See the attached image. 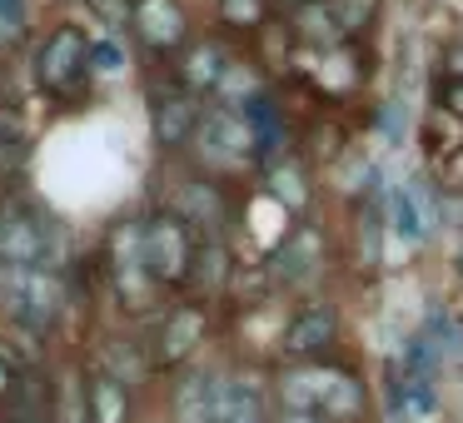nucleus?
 Masks as SVG:
<instances>
[{
  "label": "nucleus",
  "mask_w": 463,
  "mask_h": 423,
  "mask_svg": "<svg viewBox=\"0 0 463 423\" xmlns=\"http://www.w3.org/2000/svg\"><path fill=\"white\" fill-rule=\"evenodd\" d=\"M65 259V234L61 224H51L45 214L25 210L21 200L0 204V264L15 269H55L61 274Z\"/></svg>",
  "instance_id": "f257e3e1"
},
{
  "label": "nucleus",
  "mask_w": 463,
  "mask_h": 423,
  "mask_svg": "<svg viewBox=\"0 0 463 423\" xmlns=\"http://www.w3.org/2000/svg\"><path fill=\"white\" fill-rule=\"evenodd\" d=\"M194 230L175 214H155V220L140 224V259H145V274L155 284H184L194 269Z\"/></svg>",
  "instance_id": "f03ea898"
},
{
  "label": "nucleus",
  "mask_w": 463,
  "mask_h": 423,
  "mask_svg": "<svg viewBox=\"0 0 463 423\" xmlns=\"http://www.w3.org/2000/svg\"><path fill=\"white\" fill-rule=\"evenodd\" d=\"M35 75H41L45 90H61V95L90 75V41H85L80 25H55L45 35L41 51H35Z\"/></svg>",
  "instance_id": "7ed1b4c3"
},
{
  "label": "nucleus",
  "mask_w": 463,
  "mask_h": 423,
  "mask_svg": "<svg viewBox=\"0 0 463 423\" xmlns=\"http://www.w3.org/2000/svg\"><path fill=\"white\" fill-rule=\"evenodd\" d=\"M204 334H210V314L200 304H175V309H165L160 334L150 343V369H180L204 343Z\"/></svg>",
  "instance_id": "20e7f679"
},
{
  "label": "nucleus",
  "mask_w": 463,
  "mask_h": 423,
  "mask_svg": "<svg viewBox=\"0 0 463 423\" xmlns=\"http://www.w3.org/2000/svg\"><path fill=\"white\" fill-rule=\"evenodd\" d=\"M279 343H284V353L289 359H299V363H319L324 353L339 343V309L334 304H304V309H294V319L284 324V334H279Z\"/></svg>",
  "instance_id": "39448f33"
},
{
  "label": "nucleus",
  "mask_w": 463,
  "mask_h": 423,
  "mask_svg": "<svg viewBox=\"0 0 463 423\" xmlns=\"http://www.w3.org/2000/svg\"><path fill=\"white\" fill-rule=\"evenodd\" d=\"M194 145H200V160H210V164H240L254 150L250 125H244L240 110H200Z\"/></svg>",
  "instance_id": "423d86ee"
},
{
  "label": "nucleus",
  "mask_w": 463,
  "mask_h": 423,
  "mask_svg": "<svg viewBox=\"0 0 463 423\" xmlns=\"http://www.w3.org/2000/svg\"><path fill=\"white\" fill-rule=\"evenodd\" d=\"M110 269H115V279H120V299L130 304V309H145V304L155 299V289H160V284L145 274V259H140V224H125V230L115 234Z\"/></svg>",
  "instance_id": "0eeeda50"
},
{
  "label": "nucleus",
  "mask_w": 463,
  "mask_h": 423,
  "mask_svg": "<svg viewBox=\"0 0 463 423\" xmlns=\"http://www.w3.org/2000/svg\"><path fill=\"white\" fill-rule=\"evenodd\" d=\"M364 409H369V393H364L359 373L324 369V363H319V418L354 423V418H364Z\"/></svg>",
  "instance_id": "6e6552de"
},
{
  "label": "nucleus",
  "mask_w": 463,
  "mask_h": 423,
  "mask_svg": "<svg viewBox=\"0 0 463 423\" xmlns=\"http://www.w3.org/2000/svg\"><path fill=\"white\" fill-rule=\"evenodd\" d=\"M150 125H155V140L165 150H180V145L194 140V125H200V105H194L190 90H175V95H160L150 105Z\"/></svg>",
  "instance_id": "1a4fd4ad"
},
{
  "label": "nucleus",
  "mask_w": 463,
  "mask_h": 423,
  "mask_svg": "<svg viewBox=\"0 0 463 423\" xmlns=\"http://www.w3.org/2000/svg\"><path fill=\"white\" fill-rule=\"evenodd\" d=\"M433 224H439V200H433L429 180H409L399 194H393V230L403 234V240H429Z\"/></svg>",
  "instance_id": "9d476101"
},
{
  "label": "nucleus",
  "mask_w": 463,
  "mask_h": 423,
  "mask_svg": "<svg viewBox=\"0 0 463 423\" xmlns=\"http://www.w3.org/2000/svg\"><path fill=\"white\" fill-rule=\"evenodd\" d=\"M214 403H220V373H204V369L180 373V383L170 393L175 423H214Z\"/></svg>",
  "instance_id": "9b49d317"
},
{
  "label": "nucleus",
  "mask_w": 463,
  "mask_h": 423,
  "mask_svg": "<svg viewBox=\"0 0 463 423\" xmlns=\"http://www.w3.org/2000/svg\"><path fill=\"white\" fill-rule=\"evenodd\" d=\"M214 423H269L264 413V389L244 373H220V403H214Z\"/></svg>",
  "instance_id": "f8f14e48"
},
{
  "label": "nucleus",
  "mask_w": 463,
  "mask_h": 423,
  "mask_svg": "<svg viewBox=\"0 0 463 423\" xmlns=\"http://www.w3.org/2000/svg\"><path fill=\"white\" fill-rule=\"evenodd\" d=\"M135 25H140L145 45H155V51H170V45L184 41V11L175 0H140L135 5Z\"/></svg>",
  "instance_id": "ddd939ff"
},
{
  "label": "nucleus",
  "mask_w": 463,
  "mask_h": 423,
  "mask_svg": "<svg viewBox=\"0 0 463 423\" xmlns=\"http://www.w3.org/2000/svg\"><path fill=\"white\" fill-rule=\"evenodd\" d=\"M85 418L90 423H130V389L95 369L85 379Z\"/></svg>",
  "instance_id": "4468645a"
},
{
  "label": "nucleus",
  "mask_w": 463,
  "mask_h": 423,
  "mask_svg": "<svg viewBox=\"0 0 463 423\" xmlns=\"http://www.w3.org/2000/svg\"><path fill=\"white\" fill-rule=\"evenodd\" d=\"M175 220H184L190 230H200L204 240H214V230L224 224V204H220V194H214V184H204V180H190V184H184L180 214H175Z\"/></svg>",
  "instance_id": "2eb2a0df"
},
{
  "label": "nucleus",
  "mask_w": 463,
  "mask_h": 423,
  "mask_svg": "<svg viewBox=\"0 0 463 423\" xmlns=\"http://www.w3.org/2000/svg\"><path fill=\"white\" fill-rule=\"evenodd\" d=\"M294 25H299V35L309 45H339L344 31H349V21H344V11L334 0H309V5L294 15Z\"/></svg>",
  "instance_id": "dca6fc26"
},
{
  "label": "nucleus",
  "mask_w": 463,
  "mask_h": 423,
  "mask_svg": "<svg viewBox=\"0 0 463 423\" xmlns=\"http://www.w3.org/2000/svg\"><path fill=\"white\" fill-rule=\"evenodd\" d=\"M314 264H319V244H314V234H289V240H284V249L274 254L269 274L279 284H304L314 274Z\"/></svg>",
  "instance_id": "f3484780"
},
{
  "label": "nucleus",
  "mask_w": 463,
  "mask_h": 423,
  "mask_svg": "<svg viewBox=\"0 0 463 423\" xmlns=\"http://www.w3.org/2000/svg\"><path fill=\"white\" fill-rule=\"evenodd\" d=\"M224 70H230V55H224L214 41H200L190 55H184V65H180V80L190 85V90H214Z\"/></svg>",
  "instance_id": "a211bd4d"
},
{
  "label": "nucleus",
  "mask_w": 463,
  "mask_h": 423,
  "mask_svg": "<svg viewBox=\"0 0 463 423\" xmlns=\"http://www.w3.org/2000/svg\"><path fill=\"white\" fill-rule=\"evenodd\" d=\"M443 369V349L429 329L409 334V349H403V383H433Z\"/></svg>",
  "instance_id": "6ab92c4d"
},
{
  "label": "nucleus",
  "mask_w": 463,
  "mask_h": 423,
  "mask_svg": "<svg viewBox=\"0 0 463 423\" xmlns=\"http://www.w3.org/2000/svg\"><path fill=\"white\" fill-rule=\"evenodd\" d=\"M423 329L439 339V349H443V359H453V363H463V319L453 309H443V304H433L429 309V319H423Z\"/></svg>",
  "instance_id": "aec40b11"
},
{
  "label": "nucleus",
  "mask_w": 463,
  "mask_h": 423,
  "mask_svg": "<svg viewBox=\"0 0 463 423\" xmlns=\"http://www.w3.org/2000/svg\"><path fill=\"white\" fill-rule=\"evenodd\" d=\"M55 423H90L85 418V379L80 373H65L55 383Z\"/></svg>",
  "instance_id": "412c9836"
},
{
  "label": "nucleus",
  "mask_w": 463,
  "mask_h": 423,
  "mask_svg": "<svg viewBox=\"0 0 463 423\" xmlns=\"http://www.w3.org/2000/svg\"><path fill=\"white\" fill-rule=\"evenodd\" d=\"M25 160V130L11 110H0V174H15Z\"/></svg>",
  "instance_id": "4be33fe9"
},
{
  "label": "nucleus",
  "mask_w": 463,
  "mask_h": 423,
  "mask_svg": "<svg viewBox=\"0 0 463 423\" xmlns=\"http://www.w3.org/2000/svg\"><path fill=\"white\" fill-rule=\"evenodd\" d=\"M269 194L279 204H289V210H299L304 200H309V184H304V174L294 170V164H274V174H269Z\"/></svg>",
  "instance_id": "5701e85b"
},
{
  "label": "nucleus",
  "mask_w": 463,
  "mask_h": 423,
  "mask_svg": "<svg viewBox=\"0 0 463 423\" xmlns=\"http://www.w3.org/2000/svg\"><path fill=\"white\" fill-rule=\"evenodd\" d=\"M90 70L95 75H120L125 70V51L115 35H105V41H90Z\"/></svg>",
  "instance_id": "b1692460"
},
{
  "label": "nucleus",
  "mask_w": 463,
  "mask_h": 423,
  "mask_svg": "<svg viewBox=\"0 0 463 423\" xmlns=\"http://www.w3.org/2000/svg\"><path fill=\"white\" fill-rule=\"evenodd\" d=\"M85 5H90V15H95V21H100L110 35H120V25L130 21V0H85Z\"/></svg>",
  "instance_id": "393cba45"
},
{
  "label": "nucleus",
  "mask_w": 463,
  "mask_h": 423,
  "mask_svg": "<svg viewBox=\"0 0 463 423\" xmlns=\"http://www.w3.org/2000/svg\"><path fill=\"white\" fill-rule=\"evenodd\" d=\"M220 5H224V15L240 21V25H254V21H260V11H264L260 0H220Z\"/></svg>",
  "instance_id": "a878e982"
},
{
  "label": "nucleus",
  "mask_w": 463,
  "mask_h": 423,
  "mask_svg": "<svg viewBox=\"0 0 463 423\" xmlns=\"http://www.w3.org/2000/svg\"><path fill=\"white\" fill-rule=\"evenodd\" d=\"M269 423H324V418H319V413H289V409H279Z\"/></svg>",
  "instance_id": "bb28decb"
},
{
  "label": "nucleus",
  "mask_w": 463,
  "mask_h": 423,
  "mask_svg": "<svg viewBox=\"0 0 463 423\" xmlns=\"http://www.w3.org/2000/svg\"><path fill=\"white\" fill-rule=\"evenodd\" d=\"M383 125H389V140H399L403 135V105H389V120Z\"/></svg>",
  "instance_id": "cd10ccee"
},
{
  "label": "nucleus",
  "mask_w": 463,
  "mask_h": 423,
  "mask_svg": "<svg viewBox=\"0 0 463 423\" xmlns=\"http://www.w3.org/2000/svg\"><path fill=\"white\" fill-rule=\"evenodd\" d=\"M11 383H15V369H5V363H0V399L11 393Z\"/></svg>",
  "instance_id": "c85d7f7f"
},
{
  "label": "nucleus",
  "mask_w": 463,
  "mask_h": 423,
  "mask_svg": "<svg viewBox=\"0 0 463 423\" xmlns=\"http://www.w3.org/2000/svg\"><path fill=\"white\" fill-rule=\"evenodd\" d=\"M449 105H453V110L463 115V80H458V85H453V90H449Z\"/></svg>",
  "instance_id": "c756f323"
},
{
  "label": "nucleus",
  "mask_w": 463,
  "mask_h": 423,
  "mask_svg": "<svg viewBox=\"0 0 463 423\" xmlns=\"http://www.w3.org/2000/svg\"><path fill=\"white\" fill-rule=\"evenodd\" d=\"M458 274H463V249H458Z\"/></svg>",
  "instance_id": "7c9ffc66"
},
{
  "label": "nucleus",
  "mask_w": 463,
  "mask_h": 423,
  "mask_svg": "<svg viewBox=\"0 0 463 423\" xmlns=\"http://www.w3.org/2000/svg\"><path fill=\"white\" fill-rule=\"evenodd\" d=\"M41 423H45V418H41Z\"/></svg>",
  "instance_id": "2f4dec72"
}]
</instances>
